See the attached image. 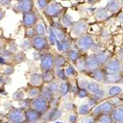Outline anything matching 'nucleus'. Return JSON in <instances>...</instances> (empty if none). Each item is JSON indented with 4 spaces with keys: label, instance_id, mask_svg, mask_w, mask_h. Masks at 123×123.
<instances>
[{
    "label": "nucleus",
    "instance_id": "nucleus-62",
    "mask_svg": "<svg viewBox=\"0 0 123 123\" xmlns=\"http://www.w3.org/2000/svg\"><path fill=\"white\" fill-rule=\"evenodd\" d=\"M5 123H6V122H5Z\"/></svg>",
    "mask_w": 123,
    "mask_h": 123
},
{
    "label": "nucleus",
    "instance_id": "nucleus-40",
    "mask_svg": "<svg viewBox=\"0 0 123 123\" xmlns=\"http://www.w3.org/2000/svg\"><path fill=\"white\" fill-rule=\"evenodd\" d=\"M89 83H90V82H89L87 79H84V78H80V79L78 80V86L80 87V89L86 90Z\"/></svg>",
    "mask_w": 123,
    "mask_h": 123
},
{
    "label": "nucleus",
    "instance_id": "nucleus-27",
    "mask_svg": "<svg viewBox=\"0 0 123 123\" xmlns=\"http://www.w3.org/2000/svg\"><path fill=\"white\" fill-rule=\"evenodd\" d=\"M66 62V59L61 55H57L54 58V66L57 67V69H60L63 67Z\"/></svg>",
    "mask_w": 123,
    "mask_h": 123
},
{
    "label": "nucleus",
    "instance_id": "nucleus-61",
    "mask_svg": "<svg viewBox=\"0 0 123 123\" xmlns=\"http://www.w3.org/2000/svg\"><path fill=\"white\" fill-rule=\"evenodd\" d=\"M96 123H99V122H96Z\"/></svg>",
    "mask_w": 123,
    "mask_h": 123
},
{
    "label": "nucleus",
    "instance_id": "nucleus-33",
    "mask_svg": "<svg viewBox=\"0 0 123 123\" xmlns=\"http://www.w3.org/2000/svg\"><path fill=\"white\" fill-rule=\"evenodd\" d=\"M76 66L79 72H84V71H85L86 70V68H85V59L79 58L76 61Z\"/></svg>",
    "mask_w": 123,
    "mask_h": 123
},
{
    "label": "nucleus",
    "instance_id": "nucleus-10",
    "mask_svg": "<svg viewBox=\"0 0 123 123\" xmlns=\"http://www.w3.org/2000/svg\"><path fill=\"white\" fill-rule=\"evenodd\" d=\"M25 113V120L26 122L29 123H36L39 121L40 118H41V114L34 110L33 109H27L24 112Z\"/></svg>",
    "mask_w": 123,
    "mask_h": 123
},
{
    "label": "nucleus",
    "instance_id": "nucleus-32",
    "mask_svg": "<svg viewBox=\"0 0 123 123\" xmlns=\"http://www.w3.org/2000/svg\"><path fill=\"white\" fill-rule=\"evenodd\" d=\"M90 110V107L89 106L88 103H85V104H83L78 108V115H85L87 114H89Z\"/></svg>",
    "mask_w": 123,
    "mask_h": 123
},
{
    "label": "nucleus",
    "instance_id": "nucleus-18",
    "mask_svg": "<svg viewBox=\"0 0 123 123\" xmlns=\"http://www.w3.org/2000/svg\"><path fill=\"white\" fill-rule=\"evenodd\" d=\"M95 17L98 21L106 20L109 17V13L105 8H98L95 12Z\"/></svg>",
    "mask_w": 123,
    "mask_h": 123
},
{
    "label": "nucleus",
    "instance_id": "nucleus-3",
    "mask_svg": "<svg viewBox=\"0 0 123 123\" xmlns=\"http://www.w3.org/2000/svg\"><path fill=\"white\" fill-rule=\"evenodd\" d=\"M121 69V63L117 59H110L104 65L103 72L107 74L120 73Z\"/></svg>",
    "mask_w": 123,
    "mask_h": 123
},
{
    "label": "nucleus",
    "instance_id": "nucleus-22",
    "mask_svg": "<svg viewBox=\"0 0 123 123\" xmlns=\"http://www.w3.org/2000/svg\"><path fill=\"white\" fill-rule=\"evenodd\" d=\"M71 90V86L69 83L66 82V81H63L61 84H60V86H59V91H60V95H61L62 97H65L66 95L69 93Z\"/></svg>",
    "mask_w": 123,
    "mask_h": 123
},
{
    "label": "nucleus",
    "instance_id": "nucleus-7",
    "mask_svg": "<svg viewBox=\"0 0 123 123\" xmlns=\"http://www.w3.org/2000/svg\"><path fill=\"white\" fill-rule=\"evenodd\" d=\"M31 45L37 51H43L48 47V42L45 36H35L32 39Z\"/></svg>",
    "mask_w": 123,
    "mask_h": 123
},
{
    "label": "nucleus",
    "instance_id": "nucleus-23",
    "mask_svg": "<svg viewBox=\"0 0 123 123\" xmlns=\"http://www.w3.org/2000/svg\"><path fill=\"white\" fill-rule=\"evenodd\" d=\"M41 78H42L43 83L50 84V83L53 82V80H54V73L53 72V71H47L42 73Z\"/></svg>",
    "mask_w": 123,
    "mask_h": 123
},
{
    "label": "nucleus",
    "instance_id": "nucleus-39",
    "mask_svg": "<svg viewBox=\"0 0 123 123\" xmlns=\"http://www.w3.org/2000/svg\"><path fill=\"white\" fill-rule=\"evenodd\" d=\"M23 97H24V93H23V90H17L13 94V98L16 99L17 101H22L23 100Z\"/></svg>",
    "mask_w": 123,
    "mask_h": 123
},
{
    "label": "nucleus",
    "instance_id": "nucleus-9",
    "mask_svg": "<svg viewBox=\"0 0 123 123\" xmlns=\"http://www.w3.org/2000/svg\"><path fill=\"white\" fill-rule=\"evenodd\" d=\"M36 22H37L36 15L34 12H32V11L23 15V23L24 25V27H26L27 29L32 28L34 25L36 24Z\"/></svg>",
    "mask_w": 123,
    "mask_h": 123
},
{
    "label": "nucleus",
    "instance_id": "nucleus-56",
    "mask_svg": "<svg viewBox=\"0 0 123 123\" xmlns=\"http://www.w3.org/2000/svg\"><path fill=\"white\" fill-rule=\"evenodd\" d=\"M4 12L2 11V10H0V20H2V18L4 17Z\"/></svg>",
    "mask_w": 123,
    "mask_h": 123
},
{
    "label": "nucleus",
    "instance_id": "nucleus-15",
    "mask_svg": "<svg viewBox=\"0 0 123 123\" xmlns=\"http://www.w3.org/2000/svg\"><path fill=\"white\" fill-rule=\"evenodd\" d=\"M121 3L120 1H109L106 4L105 9H106L107 11L109 13L115 14V13H117L121 10Z\"/></svg>",
    "mask_w": 123,
    "mask_h": 123
},
{
    "label": "nucleus",
    "instance_id": "nucleus-31",
    "mask_svg": "<svg viewBox=\"0 0 123 123\" xmlns=\"http://www.w3.org/2000/svg\"><path fill=\"white\" fill-rule=\"evenodd\" d=\"M73 24V20L70 15L66 14L62 17V25L65 27H71Z\"/></svg>",
    "mask_w": 123,
    "mask_h": 123
},
{
    "label": "nucleus",
    "instance_id": "nucleus-54",
    "mask_svg": "<svg viewBox=\"0 0 123 123\" xmlns=\"http://www.w3.org/2000/svg\"><path fill=\"white\" fill-rule=\"evenodd\" d=\"M66 110H72V109H73V104L72 103H66Z\"/></svg>",
    "mask_w": 123,
    "mask_h": 123
},
{
    "label": "nucleus",
    "instance_id": "nucleus-30",
    "mask_svg": "<svg viewBox=\"0 0 123 123\" xmlns=\"http://www.w3.org/2000/svg\"><path fill=\"white\" fill-rule=\"evenodd\" d=\"M35 32L37 35V36H44L46 34V29L43 23H37L36 26H35Z\"/></svg>",
    "mask_w": 123,
    "mask_h": 123
},
{
    "label": "nucleus",
    "instance_id": "nucleus-19",
    "mask_svg": "<svg viewBox=\"0 0 123 123\" xmlns=\"http://www.w3.org/2000/svg\"><path fill=\"white\" fill-rule=\"evenodd\" d=\"M100 105L101 111H102V114L103 115H110V113L113 111L114 106L110 103L109 101H106V102H103Z\"/></svg>",
    "mask_w": 123,
    "mask_h": 123
},
{
    "label": "nucleus",
    "instance_id": "nucleus-8",
    "mask_svg": "<svg viewBox=\"0 0 123 123\" xmlns=\"http://www.w3.org/2000/svg\"><path fill=\"white\" fill-rule=\"evenodd\" d=\"M63 7L59 3H53V4H48L46 7L45 13L47 16L51 17H57L61 13Z\"/></svg>",
    "mask_w": 123,
    "mask_h": 123
},
{
    "label": "nucleus",
    "instance_id": "nucleus-14",
    "mask_svg": "<svg viewBox=\"0 0 123 123\" xmlns=\"http://www.w3.org/2000/svg\"><path fill=\"white\" fill-rule=\"evenodd\" d=\"M85 68H86V71L90 72H94L95 70L99 68V64L97 63L94 56H90L85 59Z\"/></svg>",
    "mask_w": 123,
    "mask_h": 123
},
{
    "label": "nucleus",
    "instance_id": "nucleus-38",
    "mask_svg": "<svg viewBox=\"0 0 123 123\" xmlns=\"http://www.w3.org/2000/svg\"><path fill=\"white\" fill-rule=\"evenodd\" d=\"M47 89L54 95V93H56L57 91H59V84L55 82H52L49 84V85L47 86Z\"/></svg>",
    "mask_w": 123,
    "mask_h": 123
},
{
    "label": "nucleus",
    "instance_id": "nucleus-58",
    "mask_svg": "<svg viewBox=\"0 0 123 123\" xmlns=\"http://www.w3.org/2000/svg\"><path fill=\"white\" fill-rule=\"evenodd\" d=\"M121 84H123V76L121 77Z\"/></svg>",
    "mask_w": 123,
    "mask_h": 123
},
{
    "label": "nucleus",
    "instance_id": "nucleus-17",
    "mask_svg": "<svg viewBox=\"0 0 123 123\" xmlns=\"http://www.w3.org/2000/svg\"><path fill=\"white\" fill-rule=\"evenodd\" d=\"M29 83H30L31 85H33V87H38L39 88V86H41V84H43L41 75L38 73H33L29 77Z\"/></svg>",
    "mask_w": 123,
    "mask_h": 123
},
{
    "label": "nucleus",
    "instance_id": "nucleus-44",
    "mask_svg": "<svg viewBox=\"0 0 123 123\" xmlns=\"http://www.w3.org/2000/svg\"><path fill=\"white\" fill-rule=\"evenodd\" d=\"M103 114H102V111H101L100 105H97L92 111V116H101Z\"/></svg>",
    "mask_w": 123,
    "mask_h": 123
},
{
    "label": "nucleus",
    "instance_id": "nucleus-1",
    "mask_svg": "<svg viewBox=\"0 0 123 123\" xmlns=\"http://www.w3.org/2000/svg\"><path fill=\"white\" fill-rule=\"evenodd\" d=\"M94 38L90 35H84L77 41V47L81 51H87L94 46Z\"/></svg>",
    "mask_w": 123,
    "mask_h": 123
},
{
    "label": "nucleus",
    "instance_id": "nucleus-6",
    "mask_svg": "<svg viewBox=\"0 0 123 123\" xmlns=\"http://www.w3.org/2000/svg\"><path fill=\"white\" fill-rule=\"evenodd\" d=\"M54 67V57L51 53H45L41 60V68L44 72L53 71Z\"/></svg>",
    "mask_w": 123,
    "mask_h": 123
},
{
    "label": "nucleus",
    "instance_id": "nucleus-12",
    "mask_svg": "<svg viewBox=\"0 0 123 123\" xmlns=\"http://www.w3.org/2000/svg\"><path fill=\"white\" fill-rule=\"evenodd\" d=\"M93 56H94V58L97 61V63L99 64V66H101V65H105L107 62L110 60V53L108 51L98 52L97 54H95V55H93Z\"/></svg>",
    "mask_w": 123,
    "mask_h": 123
},
{
    "label": "nucleus",
    "instance_id": "nucleus-2",
    "mask_svg": "<svg viewBox=\"0 0 123 123\" xmlns=\"http://www.w3.org/2000/svg\"><path fill=\"white\" fill-rule=\"evenodd\" d=\"M31 107L34 110L40 113L41 115L42 113H46L49 109V103L47 102L44 98L41 97H37L32 100L31 102Z\"/></svg>",
    "mask_w": 123,
    "mask_h": 123
},
{
    "label": "nucleus",
    "instance_id": "nucleus-57",
    "mask_svg": "<svg viewBox=\"0 0 123 123\" xmlns=\"http://www.w3.org/2000/svg\"><path fill=\"white\" fill-rule=\"evenodd\" d=\"M121 76H123V64L121 65Z\"/></svg>",
    "mask_w": 123,
    "mask_h": 123
},
{
    "label": "nucleus",
    "instance_id": "nucleus-29",
    "mask_svg": "<svg viewBox=\"0 0 123 123\" xmlns=\"http://www.w3.org/2000/svg\"><path fill=\"white\" fill-rule=\"evenodd\" d=\"M28 95L30 98H37L41 97V90L38 87H31L28 91Z\"/></svg>",
    "mask_w": 123,
    "mask_h": 123
},
{
    "label": "nucleus",
    "instance_id": "nucleus-52",
    "mask_svg": "<svg viewBox=\"0 0 123 123\" xmlns=\"http://www.w3.org/2000/svg\"><path fill=\"white\" fill-rule=\"evenodd\" d=\"M37 3H38V5H39V7L41 9L46 8V7L48 5V4H47L48 1H42V0H40V1H38Z\"/></svg>",
    "mask_w": 123,
    "mask_h": 123
},
{
    "label": "nucleus",
    "instance_id": "nucleus-49",
    "mask_svg": "<svg viewBox=\"0 0 123 123\" xmlns=\"http://www.w3.org/2000/svg\"><path fill=\"white\" fill-rule=\"evenodd\" d=\"M35 29H33L32 28L26 29V36L28 37V38H32V39H33L34 37H35Z\"/></svg>",
    "mask_w": 123,
    "mask_h": 123
},
{
    "label": "nucleus",
    "instance_id": "nucleus-53",
    "mask_svg": "<svg viewBox=\"0 0 123 123\" xmlns=\"http://www.w3.org/2000/svg\"><path fill=\"white\" fill-rule=\"evenodd\" d=\"M13 72H14V68L11 67V66H7L4 69V73L6 74V75H10V74L13 73Z\"/></svg>",
    "mask_w": 123,
    "mask_h": 123
},
{
    "label": "nucleus",
    "instance_id": "nucleus-4",
    "mask_svg": "<svg viewBox=\"0 0 123 123\" xmlns=\"http://www.w3.org/2000/svg\"><path fill=\"white\" fill-rule=\"evenodd\" d=\"M89 25L88 23L84 20H79L76 23H73L72 25V32L76 36H82L84 35V32L88 29Z\"/></svg>",
    "mask_w": 123,
    "mask_h": 123
},
{
    "label": "nucleus",
    "instance_id": "nucleus-5",
    "mask_svg": "<svg viewBox=\"0 0 123 123\" xmlns=\"http://www.w3.org/2000/svg\"><path fill=\"white\" fill-rule=\"evenodd\" d=\"M25 113L22 109H13L9 112L8 120L10 122L18 123L24 121Z\"/></svg>",
    "mask_w": 123,
    "mask_h": 123
},
{
    "label": "nucleus",
    "instance_id": "nucleus-43",
    "mask_svg": "<svg viewBox=\"0 0 123 123\" xmlns=\"http://www.w3.org/2000/svg\"><path fill=\"white\" fill-rule=\"evenodd\" d=\"M77 95L79 98H84V97H87L89 95V92L86 90H84V89H80L79 90L77 91Z\"/></svg>",
    "mask_w": 123,
    "mask_h": 123
},
{
    "label": "nucleus",
    "instance_id": "nucleus-13",
    "mask_svg": "<svg viewBox=\"0 0 123 123\" xmlns=\"http://www.w3.org/2000/svg\"><path fill=\"white\" fill-rule=\"evenodd\" d=\"M34 4L32 1H19L17 4V8L20 10L21 12H23V14L29 13L32 11Z\"/></svg>",
    "mask_w": 123,
    "mask_h": 123
},
{
    "label": "nucleus",
    "instance_id": "nucleus-11",
    "mask_svg": "<svg viewBox=\"0 0 123 123\" xmlns=\"http://www.w3.org/2000/svg\"><path fill=\"white\" fill-rule=\"evenodd\" d=\"M110 115L113 120V122L123 123V106L114 108Z\"/></svg>",
    "mask_w": 123,
    "mask_h": 123
},
{
    "label": "nucleus",
    "instance_id": "nucleus-59",
    "mask_svg": "<svg viewBox=\"0 0 123 123\" xmlns=\"http://www.w3.org/2000/svg\"><path fill=\"white\" fill-rule=\"evenodd\" d=\"M18 123H27V122H26V121H22V122H18Z\"/></svg>",
    "mask_w": 123,
    "mask_h": 123
},
{
    "label": "nucleus",
    "instance_id": "nucleus-36",
    "mask_svg": "<svg viewBox=\"0 0 123 123\" xmlns=\"http://www.w3.org/2000/svg\"><path fill=\"white\" fill-rule=\"evenodd\" d=\"M61 115V111L60 109H54L51 112L49 115V120H52V121H55L56 119H58L59 117Z\"/></svg>",
    "mask_w": 123,
    "mask_h": 123
},
{
    "label": "nucleus",
    "instance_id": "nucleus-41",
    "mask_svg": "<svg viewBox=\"0 0 123 123\" xmlns=\"http://www.w3.org/2000/svg\"><path fill=\"white\" fill-rule=\"evenodd\" d=\"M56 74H57V77L60 79L63 80V81H66V74H65V72H64V69H62V68H60V69H57V72H56Z\"/></svg>",
    "mask_w": 123,
    "mask_h": 123
},
{
    "label": "nucleus",
    "instance_id": "nucleus-47",
    "mask_svg": "<svg viewBox=\"0 0 123 123\" xmlns=\"http://www.w3.org/2000/svg\"><path fill=\"white\" fill-rule=\"evenodd\" d=\"M20 103H21L22 108H23V109H29V106L31 105V102L29 99H23V100L21 101Z\"/></svg>",
    "mask_w": 123,
    "mask_h": 123
},
{
    "label": "nucleus",
    "instance_id": "nucleus-51",
    "mask_svg": "<svg viewBox=\"0 0 123 123\" xmlns=\"http://www.w3.org/2000/svg\"><path fill=\"white\" fill-rule=\"evenodd\" d=\"M68 120H69V122L70 123H75L77 121V120H78V116H77V115H75V114H71V115H69Z\"/></svg>",
    "mask_w": 123,
    "mask_h": 123
},
{
    "label": "nucleus",
    "instance_id": "nucleus-42",
    "mask_svg": "<svg viewBox=\"0 0 123 123\" xmlns=\"http://www.w3.org/2000/svg\"><path fill=\"white\" fill-rule=\"evenodd\" d=\"M110 103L114 106V108H116V107H120L121 106V104H122V101H121V99L120 98H117V97H113L112 98V100H111Z\"/></svg>",
    "mask_w": 123,
    "mask_h": 123
},
{
    "label": "nucleus",
    "instance_id": "nucleus-28",
    "mask_svg": "<svg viewBox=\"0 0 123 123\" xmlns=\"http://www.w3.org/2000/svg\"><path fill=\"white\" fill-rule=\"evenodd\" d=\"M68 57H69L70 60L76 62L79 59V51H78V49H76V48L70 49L68 51Z\"/></svg>",
    "mask_w": 123,
    "mask_h": 123
},
{
    "label": "nucleus",
    "instance_id": "nucleus-25",
    "mask_svg": "<svg viewBox=\"0 0 123 123\" xmlns=\"http://www.w3.org/2000/svg\"><path fill=\"white\" fill-rule=\"evenodd\" d=\"M41 97L45 99L47 102H48V103H51V102H53V101L54 95H53V93H52L51 91L47 89V87H46V88H44V90H42V93H41Z\"/></svg>",
    "mask_w": 123,
    "mask_h": 123
},
{
    "label": "nucleus",
    "instance_id": "nucleus-50",
    "mask_svg": "<svg viewBox=\"0 0 123 123\" xmlns=\"http://www.w3.org/2000/svg\"><path fill=\"white\" fill-rule=\"evenodd\" d=\"M49 40H50V43H51L52 45L57 43V41H57V37H56L55 34L53 33V30L50 31V38H49Z\"/></svg>",
    "mask_w": 123,
    "mask_h": 123
},
{
    "label": "nucleus",
    "instance_id": "nucleus-20",
    "mask_svg": "<svg viewBox=\"0 0 123 123\" xmlns=\"http://www.w3.org/2000/svg\"><path fill=\"white\" fill-rule=\"evenodd\" d=\"M123 92V89L121 86H112L108 90V95L111 97H116L118 96H120L121 94H122Z\"/></svg>",
    "mask_w": 123,
    "mask_h": 123
},
{
    "label": "nucleus",
    "instance_id": "nucleus-21",
    "mask_svg": "<svg viewBox=\"0 0 123 123\" xmlns=\"http://www.w3.org/2000/svg\"><path fill=\"white\" fill-rule=\"evenodd\" d=\"M104 76H105V72H103V70H102L100 68H98V69H97V70H95L94 72H91V77L96 81H97V82H103Z\"/></svg>",
    "mask_w": 123,
    "mask_h": 123
},
{
    "label": "nucleus",
    "instance_id": "nucleus-60",
    "mask_svg": "<svg viewBox=\"0 0 123 123\" xmlns=\"http://www.w3.org/2000/svg\"><path fill=\"white\" fill-rule=\"evenodd\" d=\"M55 123H62V122H60V121H57V122H55Z\"/></svg>",
    "mask_w": 123,
    "mask_h": 123
},
{
    "label": "nucleus",
    "instance_id": "nucleus-45",
    "mask_svg": "<svg viewBox=\"0 0 123 123\" xmlns=\"http://www.w3.org/2000/svg\"><path fill=\"white\" fill-rule=\"evenodd\" d=\"M24 59H25V56L23 53H17L15 55V61L17 62V63H20V62L23 61Z\"/></svg>",
    "mask_w": 123,
    "mask_h": 123
},
{
    "label": "nucleus",
    "instance_id": "nucleus-34",
    "mask_svg": "<svg viewBox=\"0 0 123 123\" xmlns=\"http://www.w3.org/2000/svg\"><path fill=\"white\" fill-rule=\"evenodd\" d=\"M99 123H113L110 115H102L99 118Z\"/></svg>",
    "mask_w": 123,
    "mask_h": 123
},
{
    "label": "nucleus",
    "instance_id": "nucleus-55",
    "mask_svg": "<svg viewBox=\"0 0 123 123\" xmlns=\"http://www.w3.org/2000/svg\"><path fill=\"white\" fill-rule=\"evenodd\" d=\"M118 22L121 24H123V12L118 16Z\"/></svg>",
    "mask_w": 123,
    "mask_h": 123
},
{
    "label": "nucleus",
    "instance_id": "nucleus-37",
    "mask_svg": "<svg viewBox=\"0 0 123 123\" xmlns=\"http://www.w3.org/2000/svg\"><path fill=\"white\" fill-rule=\"evenodd\" d=\"M104 97H105V91L103 90H99L97 92L93 94V99H94L96 102H97V100L103 99Z\"/></svg>",
    "mask_w": 123,
    "mask_h": 123
},
{
    "label": "nucleus",
    "instance_id": "nucleus-35",
    "mask_svg": "<svg viewBox=\"0 0 123 123\" xmlns=\"http://www.w3.org/2000/svg\"><path fill=\"white\" fill-rule=\"evenodd\" d=\"M64 72H65L66 78H67V77H72L76 74V71H75V69H74V67L72 66H68L64 70Z\"/></svg>",
    "mask_w": 123,
    "mask_h": 123
},
{
    "label": "nucleus",
    "instance_id": "nucleus-16",
    "mask_svg": "<svg viewBox=\"0 0 123 123\" xmlns=\"http://www.w3.org/2000/svg\"><path fill=\"white\" fill-rule=\"evenodd\" d=\"M121 77L122 76H121V73H114V74L105 73L103 82L105 84H116V83H120L121 82Z\"/></svg>",
    "mask_w": 123,
    "mask_h": 123
},
{
    "label": "nucleus",
    "instance_id": "nucleus-24",
    "mask_svg": "<svg viewBox=\"0 0 123 123\" xmlns=\"http://www.w3.org/2000/svg\"><path fill=\"white\" fill-rule=\"evenodd\" d=\"M57 46L60 51L68 52L71 49V42L69 41H67V40H65V41H58Z\"/></svg>",
    "mask_w": 123,
    "mask_h": 123
},
{
    "label": "nucleus",
    "instance_id": "nucleus-46",
    "mask_svg": "<svg viewBox=\"0 0 123 123\" xmlns=\"http://www.w3.org/2000/svg\"><path fill=\"white\" fill-rule=\"evenodd\" d=\"M81 123H96V121H95L94 116L92 115H89V116H86L85 118L82 120Z\"/></svg>",
    "mask_w": 123,
    "mask_h": 123
},
{
    "label": "nucleus",
    "instance_id": "nucleus-26",
    "mask_svg": "<svg viewBox=\"0 0 123 123\" xmlns=\"http://www.w3.org/2000/svg\"><path fill=\"white\" fill-rule=\"evenodd\" d=\"M99 90H101L99 84L97 82H94V81L89 83L88 86H87V88H86L87 91H88V92L92 93V94H95L96 92H97Z\"/></svg>",
    "mask_w": 123,
    "mask_h": 123
},
{
    "label": "nucleus",
    "instance_id": "nucleus-48",
    "mask_svg": "<svg viewBox=\"0 0 123 123\" xmlns=\"http://www.w3.org/2000/svg\"><path fill=\"white\" fill-rule=\"evenodd\" d=\"M21 47H22V48L23 50H28L29 48H31V42L29 41H28V40H25V41H23L22 42Z\"/></svg>",
    "mask_w": 123,
    "mask_h": 123
}]
</instances>
